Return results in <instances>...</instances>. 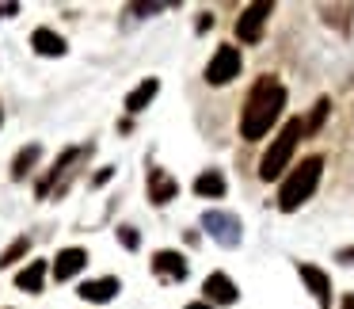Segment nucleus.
<instances>
[{
	"label": "nucleus",
	"mask_w": 354,
	"mask_h": 309,
	"mask_svg": "<svg viewBox=\"0 0 354 309\" xmlns=\"http://www.w3.org/2000/svg\"><path fill=\"white\" fill-rule=\"evenodd\" d=\"M282 107H286V88L274 77H259L252 96H248V103H244V115H240V134L248 141H259L278 123Z\"/></svg>",
	"instance_id": "obj_1"
},
{
	"label": "nucleus",
	"mask_w": 354,
	"mask_h": 309,
	"mask_svg": "<svg viewBox=\"0 0 354 309\" xmlns=\"http://www.w3.org/2000/svg\"><path fill=\"white\" fill-rule=\"evenodd\" d=\"M320 176H324V157H305L290 176L282 179V191H278V210L293 214L297 206H305L313 199V191L320 187Z\"/></svg>",
	"instance_id": "obj_2"
},
{
	"label": "nucleus",
	"mask_w": 354,
	"mask_h": 309,
	"mask_svg": "<svg viewBox=\"0 0 354 309\" xmlns=\"http://www.w3.org/2000/svg\"><path fill=\"white\" fill-rule=\"evenodd\" d=\"M301 134H305V123H301V118H290V123L282 126V134L270 141V149L263 153V161H259V179H267V184H270V179L282 176V168L290 164V157H293V149H297Z\"/></svg>",
	"instance_id": "obj_3"
},
{
	"label": "nucleus",
	"mask_w": 354,
	"mask_h": 309,
	"mask_svg": "<svg viewBox=\"0 0 354 309\" xmlns=\"http://www.w3.org/2000/svg\"><path fill=\"white\" fill-rule=\"evenodd\" d=\"M240 50L236 46H217V54L209 58V65H206V85H229V80H236L240 77Z\"/></svg>",
	"instance_id": "obj_4"
},
{
	"label": "nucleus",
	"mask_w": 354,
	"mask_h": 309,
	"mask_svg": "<svg viewBox=\"0 0 354 309\" xmlns=\"http://www.w3.org/2000/svg\"><path fill=\"white\" fill-rule=\"evenodd\" d=\"M270 12H274L270 0L248 4V8L240 12V19H236V39L240 42H259L263 39V27H267V19H270Z\"/></svg>",
	"instance_id": "obj_5"
},
{
	"label": "nucleus",
	"mask_w": 354,
	"mask_h": 309,
	"mask_svg": "<svg viewBox=\"0 0 354 309\" xmlns=\"http://www.w3.org/2000/svg\"><path fill=\"white\" fill-rule=\"evenodd\" d=\"M202 225H206V233L217 245H225V248L240 245V218L225 214V210H206V214H202Z\"/></svg>",
	"instance_id": "obj_6"
},
{
	"label": "nucleus",
	"mask_w": 354,
	"mask_h": 309,
	"mask_svg": "<svg viewBox=\"0 0 354 309\" xmlns=\"http://www.w3.org/2000/svg\"><path fill=\"white\" fill-rule=\"evenodd\" d=\"M297 275L305 279V286L316 294V301H320V309H331V279L324 275L320 267H313V263H297Z\"/></svg>",
	"instance_id": "obj_7"
},
{
	"label": "nucleus",
	"mask_w": 354,
	"mask_h": 309,
	"mask_svg": "<svg viewBox=\"0 0 354 309\" xmlns=\"http://www.w3.org/2000/svg\"><path fill=\"white\" fill-rule=\"evenodd\" d=\"M176 195H179V184L168 176V172H164V168H149V199H153V206H168Z\"/></svg>",
	"instance_id": "obj_8"
},
{
	"label": "nucleus",
	"mask_w": 354,
	"mask_h": 309,
	"mask_svg": "<svg viewBox=\"0 0 354 309\" xmlns=\"http://www.w3.org/2000/svg\"><path fill=\"white\" fill-rule=\"evenodd\" d=\"M122 290V283H118L115 275H107V279H88V283H80V301H95V306H103V301H111L115 294Z\"/></svg>",
	"instance_id": "obj_9"
},
{
	"label": "nucleus",
	"mask_w": 354,
	"mask_h": 309,
	"mask_svg": "<svg viewBox=\"0 0 354 309\" xmlns=\"http://www.w3.org/2000/svg\"><path fill=\"white\" fill-rule=\"evenodd\" d=\"M202 290H206L209 306H232V301L240 298V294H236V283H232L229 275H221V271H214V275L206 279V286H202Z\"/></svg>",
	"instance_id": "obj_10"
},
{
	"label": "nucleus",
	"mask_w": 354,
	"mask_h": 309,
	"mask_svg": "<svg viewBox=\"0 0 354 309\" xmlns=\"http://www.w3.org/2000/svg\"><path fill=\"white\" fill-rule=\"evenodd\" d=\"M84 267H88V252H84V248H62L57 260H54V279H57V283H65V279H73L77 271H84Z\"/></svg>",
	"instance_id": "obj_11"
},
{
	"label": "nucleus",
	"mask_w": 354,
	"mask_h": 309,
	"mask_svg": "<svg viewBox=\"0 0 354 309\" xmlns=\"http://www.w3.org/2000/svg\"><path fill=\"white\" fill-rule=\"evenodd\" d=\"M153 271L160 279H171V283H183L187 279V260L179 252H168V248H164V252H156L153 256Z\"/></svg>",
	"instance_id": "obj_12"
},
{
	"label": "nucleus",
	"mask_w": 354,
	"mask_h": 309,
	"mask_svg": "<svg viewBox=\"0 0 354 309\" xmlns=\"http://www.w3.org/2000/svg\"><path fill=\"white\" fill-rule=\"evenodd\" d=\"M156 92H160V80H156V77L141 80V85L133 88L130 96H126V111H130V115H141V111H145L149 103L156 100Z\"/></svg>",
	"instance_id": "obj_13"
},
{
	"label": "nucleus",
	"mask_w": 354,
	"mask_h": 309,
	"mask_svg": "<svg viewBox=\"0 0 354 309\" xmlns=\"http://www.w3.org/2000/svg\"><path fill=\"white\" fill-rule=\"evenodd\" d=\"M31 46L39 50L42 58H62L65 54V39H62V35H54L50 27H39V31L31 35Z\"/></svg>",
	"instance_id": "obj_14"
},
{
	"label": "nucleus",
	"mask_w": 354,
	"mask_h": 309,
	"mask_svg": "<svg viewBox=\"0 0 354 309\" xmlns=\"http://www.w3.org/2000/svg\"><path fill=\"white\" fill-rule=\"evenodd\" d=\"M42 279H46V260H31L16 275V286H19V290H27V294H39L42 290Z\"/></svg>",
	"instance_id": "obj_15"
},
{
	"label": "nucleus",
	"mask_w": 354,
	"mask_h": 309,
	"mask_svg": "<svg viewBox=\"0 0 354 309\" xmlns=\"http://www.w3.org/2000/svg\"><path fill=\"white\" fill-rule=\"evenodd\" d=\"M194 195H202V199H221L225 195V176L221 172H202L198 179H194Z\"/></svg>",
	"instance_id": "obj_16"
},
{
	"label": "nucleus",
	"mask_w": 354,
	"mask_h": 309,
	"mask_svg": "<svg viewBox=\"0 0 354 309\" xmlns=\"http://www.w3.org/2000/svg\"><path fill=\"white\" fill-rule=\"evenodd\" d=\"M42 157V145H27V149H19L16 153V161H12V179H24L27 172L35 168V161Z\"/></svg>",
	"instance_id": "obj_17"
},
{
	"label": "nucleus",
	"mask_w": 354,
	"mask_h": 309,
	"mask_svg": "<svg viewBox=\"0 0 354 309\" xmlns=\"http://www.w3.org/2000/svg\"><path fill=\"white\" fill-rule=\"evenodd\" d=\"M27 248H31V237H19L12 248H4V252H0V267H12L19 256H27Z\"/></svg>",
	"instance_id": "obj_18"
},
{
	"label": "nucleus",
	"mask_w": 354,
	"mask_h": 309,
	"mask_svg": "<svg viewBox=\"0 0 354 309\" xmlns=\"http://www.w3.org/2000/svg\"><path fill=\"white\" fill-rule=\"evenodd\" d=\"M328 107H331V100H320V103H316V107H313V115H308V118H301V123H305V134L320 130V123H324V118H328Z\"/></svg>",
	"instance_id": "obj_19"
},
{
	"label": "nucleus",
	"mask_w": 354,
	"mask_h": 309,
	"mask_svg": "<svg viewBox=\"0 0 354 309\" xmlns=\"http://www.w3.org/2000/svg\"><path fill=\"white\" fill-rule=\"evenodd\" d=\"M118 240H122V248H138L141 245V237H138V229H133V225H118Z\"/></svg>",
	"instance_id": "obj_20"
},
{
	"label": "nucleus",
	"mask_w": 354,
	"mask_h": 309,
	"mask_svg": "<svg viewBox=\"0 0 354 309\" xmlns=\"http://www.w3.org/2000/svg\"><path fill=\"white\" fill-rule=\"evenodd\" d=\"M168 8V4H133V12H141V16H145V12H164Z\"/></svg>",
	"instance_id": "obj_21"
},
{
	"label": "nucleus",
	"mask_w": 354,
	"mask_h": 309,
	"mask_svg": "<svg viewBox=\"0 0 354 309\" xmlns=\"http://www.w3.org/2000/svg\"><path fill=\"white\" fill-rule=\"evenodd\" d=\"M339 260H343V263H354V245L343 248V252H339Z\"/></svg>",
	"instance_id": "obj_22"
},
{
	"label": "nucleus",
	"mask_w": 354,
	"mask_h": 309,
	"mask_svg": "<svg viewBox=\"0 0 354 309\" xmlns=\"http://www.w3.org/2000/svg\"><path fill=\"white\" fill-rule=\"evenodd\" d=\"M339 309H354V294H346V298H343V306H339Z\"/></svg>",
	"instance_id": "obj_23"
},
{
	"label": "nucleus",
	"mask_w": 354,
	"mask_h": 309,
	"mask_svg": "<svg viewBox=\"0 0 354 309\" xmlns=\"http://www.w3.org/2000/svg\"><path fill=\"white\" fill-rule=\"evenodd\" d=\"M187 309H214L209 301H194V306H187Z\"/></svg>",
	"instance_id": "obj_24"
},
{
	"label": "nucleus",
	"mask_w": 354,
	"mask_h": 309,
	"mask_svg": "<svg viewBox=\"0 0 354 309\" xmlns=\"http://www.w3.org/2000/svg\"><path fill=\"white\" fill-rule=\"evenodd\" d=\"M0 123H4V115H0Z\"/></svg>",
	"instance_id": "obj_25"
}]
</instances>
